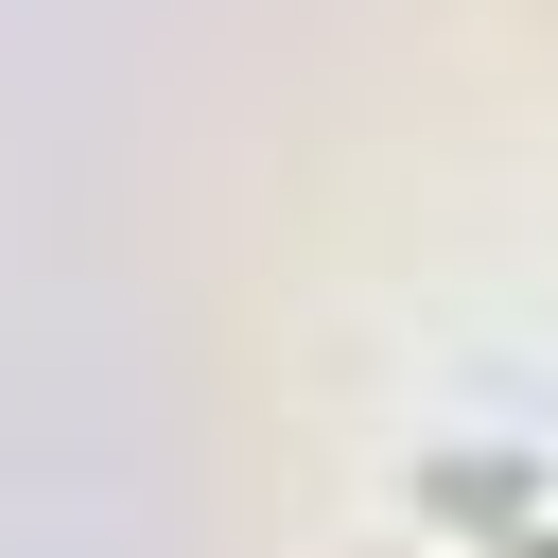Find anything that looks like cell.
I'll return each instance as SVG.
<instances>
[{
    "mask_svg": "<svg viewBox=\"0 0 558 558\" xmlns=\"http://www.w3.org/2000/svg\"><path fill=\"white\" fill-rule=\"evenodd\" d=\"M488 558H558V506H488Z\"/></svg>",
    "mask_w": 558,
    "mask_h": 558,
    "instance_id": "1",
    "label": "cell"
}]
</instances>
